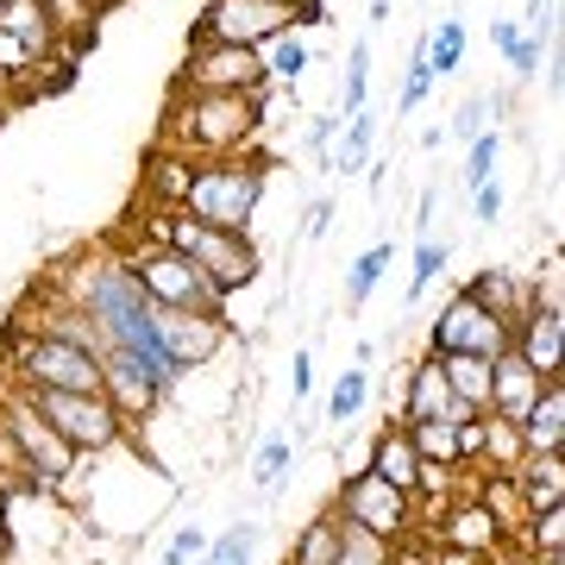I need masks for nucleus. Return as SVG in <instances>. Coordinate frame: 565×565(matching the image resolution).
Listing matches in <instances>:
<instances>
[{
	"instance_id": "obj_44",
	"label": "nucleus",
	"mask_w": 565,
	"mask_h": 565,
	"mask_svg": "<svg viewBox=\"0 0 565 565\" xmlns=\"http://www.w3.org/2000/svg\"><path fill=\"white\" fill-rule=\"evenodd\" d=\"M327 226H333V202H315V207H308V226H302V233H308V239H321Z\"/></svg>"
},
{
	"instance_id": "obj_5",
	"label": "nucleus",
	"mask_w": 565,
	"mask_h": 565,
	"mask_svg": "<svg viewBox=\"0 0 565 565\" xmlns=\"http://www.w3.org/2000/svg\"><path fill=\"white\" fill-rule=\"evenodd\" d=\"M120 258H126V270L139 277V289H145V302L151 308H177V315H226L221 289L182 258V252H170L163 239H139L132 252H120Z\"/></svg>"
},
{
	"instance_id": "obj_24",
	"label": "nucleus",
	"mask_w": 565,
	"mask_h": 565,
	"mask_svg": "<svg viewBox=\"0 0 565 565\" xmlns=\"http://www.w3.org/2000/svg\"><path fill=\"white\" fill-rule=\"evenodd\" d=\"M440 377L465 408H490V359H440Z\"/></svg>"
},
{
	"instance_id": "obj_23",
	"label": "nucleus",
	"mask_w": 565,
	"mask_h": 565,
	"mask_svg": "<svg viewBox=\"0 0 565 565\" xmlns=\"http://www.w3.org/2000/svg\"><path fill=\"white\" fill-rule=\"evenodd\" d=\"M396 264V245L390 239H377L371 252H359V258L345 264V282H340V296H345V308H364L371 302V289L384 282V270Z\"/></svg>"
},
{
	"instance_id": "obj_28",
	"label": "nucleus",
	"mask_w": 565,
	"mask_h": 565,
	"mask_svg": "<svg viewBox=\"0 0 565 565\" xmlns=\"http://www.w3.org/2000/svg\"><path fill=\"white\" fill-rule=\"evenodd\" d=\"M371 107V39H359L345 51V76H340V120Z\"/></svg>"
},
{
	"instance_id": "obj_50",
	"label": "nucleus",
	"mask_w": 565,
	"mask_h": 565,
	"mask_svg": "<svg viewBox=\"0 0 565 565\" xmlns=\"http://www.w3.org/2000/svg\"><path fill=\"white\" fill-rule=\"evenodd\" d=\"M534 565H546V559H534Z\"/></svg>"
},
{
	"instance_id": "obj_19",
	"label": "nucleus",
	"mask_w": 565,
	"mask_h": 565,
	"mask_svg": "<svg viewBox=\"0 0 565 565\" xmlns=\"http://www.w3.org/2000/svg\"><path fill=\"white\" fill-rule=\"evenodd\" d=\"M515 490H522L527 515L559 509L565 503V459H559V452H527V459L515 465Z\"/></svg>"
},
{
	"instance_id": "obj_15",
	"label": "nucleus",
	"mask_w": 565,
	"mask_h": 565,
	"mask_svg": "<svg viewBox=\"0 0 565 565\" xmlns=\"http://www.w3.org/2000/svg\"><path fill=\"white\" fill-rule=\"evenodd\" d=\"M359 471H371V478H384L390 490H403V497H415L422 503V478H427V465L415 459V446H408L403 427H384L377 440H371V452H364Z\"/></svg>"
},
{
	"instance_id": "obj_46",
	"label": "nucleus",
	"mask_w": 565,
	"mask_h": 565,
	"mask_svg": "<svg viewBox=\"0 0 565 565\" xmlns=\"http://www.w3.org/2000/svg\"><path fill=\"white\" fill-rule=\"evenodd\" d=\"M515 39H522V25H515V20H497V25H490V44H497V51H509Z\"/></svg>"
},
{
	"instance_id": "obj_8",
	"label": "nucleus",
	"mask_w": 565,
	"mask_h": 565,
	"mask_svg": "<svg viewBox=\"0 0 565 565\" xmlns=\"http://www.w3.org/2000/svg\"><path fill=\"white\" fill-rule=\"evenodd\" d=\"M509 340H515V327L490 315L471 289H459V296H446L440 321L427 333V352L434 359H497V352H509Z\"/></svg>"
},
{
	"instance_id": "obj_22",
	"label": "nucleus",
	"mask_w": 565,
	"mask_h": 565,
	"mask_svg": "<svg viewBox=\"0 0 565 565\" xmlns=\"http://www.w3.org/2000/svg\"><path fill=\"white\" fill-rule=\"evenodd\" d=\"M371 145H377V114H371V107H359V114H345L340 145L327 151V170H340V177H359L364 163H371Z\"/></svg>"
},
{
	"instance_id": "obj_14",
	"label": "nucleus",
	"mask_w": 565,
	"mask_h": 565,
	"mask_svg": "<svg viewBox=\"0 0 565 565\" xmlns=\"http://www.w3.org/2000/svg\"><path fill=\"white\" fill-rule=\"evenodd\" d=\"M515 359L541 377V384H559L565 377V315L553 308H527L522 321H515Z\"/></svg>"
},
{
	"instance_id": "obj_31",
	"label": "nucleus",
	"mask_w": 565,
	"mask_h": 565,
	"mask_svg": "<svg viewBox=\"0 0 565 565\" xmlns=\"http://www.w3.org/2000/svg\"><path fill=\"white\" fill-rule=\"evenodd\" d=\"M289 465H296V440H289V434H270V440L258 446V459H252V484L277 490L282 478H289Z\"/></svg>"
},
{
	"instance_id": "obj_43",
	"label": "nucleus",
	"mask_w": 565,
	"mask_h": 565,
	"mask_svg": "<svg viewBox=\"0 0 565 565\" xmlns=\"http://www.w3.org/2000/svg\"><path fill=\"white\" fill-rule=\"evenodd\" d=\"M522 32H534V39H553V0H527V25Z\"/></svg>"
},
{
	"instance_id": "obj_4",
	"label": "nucleus",
	"mask_w": 565,
	"mask_h": 565,
	"mask_svg": "<svg viewBox=\"0 0 565 565\" xmlns=\"http://www.w3.org/2000/svg\"><path fill=\"white\" fill-rule=\"evenodd\" d=\"M0 364L13 390H95L102 396V359L82 352V345L57 340V333H39V327H7L0 333Z\"/></svg>"
},
{
	"instance_id": "obj_36",
	"label": "nucleus",
	"mask_w": 565,
	"mask_h": 565,
	"mask_svg": "<svg viewBox=\"0 0 565 565\" xmlns=\"http://www.w3.org/2000/svg\"><path fill=\"white\" fill-rule=\"evenodd\" d=\"M0 88H39V57L7 32H0Z\"/></svg>"
},
{
	"instance_id": "obj_34",
	"label": "nucleus",
	"mask_w": 565,
	"mask_h": 565,
	"mask_svg": "<svg viewBox=\"0 0 565 565\" xmlns=\"http://www.w3.org/2000/svg\"><path fill=\"white\" fill-rule=\"evenodd\" d=\"M497 163H503V132H497V126H490V132H478V139H471V151H465V189H484L490 177H497Z\"/></svg>"
},
{
	"instance_id": "obj_7",
	"label": "nucleus",
	"mask_w": 565,
	"mask_h": 565,
	"mask_svg": "<svg viewBox=\"0 0 565 565\" xmlns=\"http://www.w3.org/2000/svg\"><path fill=\"white\" fill-rule=\"evenodd\" d=\"M20 396L39 408L51 427H57L63 440L76 446L82 459L114 452V446L126 440V422L114 415V403H107V396H95V390H20Z\"/></svg>"
},
{
	"instance_id": "obj_9",
	"label": "nucleus",
	"mask_w": 565,
	"mask_h": 565,
	"mask_svg": "<svg viewBox=\"0 0 565 565\" xmlns=\"http://www.w3.org/2000/svg\"><path fill=\"white\" fill-rule=\"evenodd\" d=\"M177 88H195V95H264V57L245 51V44H221V39H189V57H182Z\"/></svg>"
},
{
	"instance_id": "obj_16",
	"label": "nucleus",
	"mask_w": 565,
	"mask_h": 565,
	"mask_svg": "<svg viewBox=\"0 0 565 565\" xmlns=\"http://www.w3.org/2000/svg\"><path fill=\"white\" fill-rule=\"evenodd\" d=\"M541 377H534V371H527L522 359H515V345H509V352H497V359H490V408L484 415H503V422H522L527 408H534V396H541Z\"/></svg>"
},
{
	"instance_id": "obj_3",
	"label": "nucleus",
	"mask_w": 565,
	"mask_h": 565,
	"mask_svg": "<svg viewBox=\"0 0 565 565\" xmlns=\"http://www.w3.org/2000/svg\"><path fill=\"white\" fill-rule=\"evenodd\" d=\"M264 202V158H214V163H189V177L177 189V207L189 221L226 226L245 233L252 214Z\"/></svg>"
},
{
	"instance_id": "obj_12",
	"label": "nucleus",
	"mask_w": 565,
	"mask_h": 565,
	"mask_svg": "<svg viewBox=\"0 0 565 565\" xmlns=\"http://www.w3.org/2000/svg\"><path fill=\"white\" fill-rule=\"evenodd\" d=\"M151 333H158L163 359L177 364L182 377L214 364L233 345V321L226 315H177V308H151Z\"/></svg>"
},
{
	"instance_id": "obj_13",
	"label": "nucleus",
	"mask_w": 565,
	"mask_h": 565,
	"mask_svg": "<svg viewBox=\"0 0 565 565\" xmlns=\"http://www.w3.org/2000/svg\"><path fill=\"white\" fill-rule=\"evenodd\" d=\"M102 396L114 403V415H120L126 427L151 422V415H158V408L170 403V390L151 384L139 364L126 359V352H102Z\"/></svg>"
},
{
	"instance_id": "obj_45",
	"label": "nucleus",
	"mask_w": 565,
	"mask_h": 565,
	"mask_svg": "<svg viewBox=\"0 0 565 565\" xmlns=\"http://www.w3.org/2000/svg\"><path fill=\"white\" fill-rule=\"evenodd\" d=\"M289 377H296V396H308V390H315V359L296 352V371H289Z\"/></svg>"
},
{
	"instance_id": "obj_40",
	"label": "nucleus",
	"mask_w": 565,
	"mask_h": 565,
	"mask_svg": "<svg viewBox=\"0 0 565 565\" xmlns=\"http://www.w3.org/2000/svg\"><path fill=\"white\" fill-rule=\"evenodd\" d=\"M44 13H51V25L57 32H82V25L95 20V0H39Z\"/></svg>"
},
{
	"instance_id": "obj_37",
	"label": "nucleus",
	"mask_w": 565,
	"mask_h": 565,
	"mask_svg": "<svg viewBox=\"0 0 565 565\" xmlns=\"http://www.w3.org/2000/svg\"><path fill=\"white\" fill-rule=\"evenodd\" d=\"M434 95V70H427V32L415 39V51H408V76H403V95H396V107L403 114H415V107Z\"/></svg>"
},
{
	"instance_id": "obj_30",
	"label": "nucleus",
	"mask_w": 565,
	"mask_h": 565,
	"mask_svg": "<svg viewBox=\"0 0 565 565\" xmlns=\"http://www.w3.org/2000/svg\"><path fill=\"white\" fill-rule=\"evenodd\" d=\"M252 553H258V522L245 515V522L226 527L221 541H207V553L195 565H252Z\"/></svg>"
},
{
	"instance_id": "obj_2",
	"label": "nucleus",
	"mask_w": 565,
	"mask_h": 565,
	"mask_svg": "<svg viewBox=\"0 0 565 565\" xmlns=\"http://www.w3.org/2000/svg\"><path fill=\"white\" fill-rule=\"evenodd\" d=\"M151 239H163L170 252H182V258L221 289L226 302L239 296L245 282H258V245H252V233H226V226L189 221L182 207H163L158 226H151Z\"/></svg>"
},
{
	"instance_id": "obj_26",
	"label": "nucleus",
	"mask_w": 565,
	"mask_h": 565,
	"mask_svg": "<svg viewBox=\"0 0 565 565\" xmlns=\"http://www.w3.org/2000/svg\"><path fill=\"white\" fill-rule=\"evenodd\" d=\"M364 403H371V371H364V364H345L340 384H333V396H327V422H333V427L359 422Z\"/></svg>"
},
{
	"instance_id": "obj_25",
	"label": "nucleus",
	"mask_w": 565,
	"mask_h": 565,
	"mask_svg": "<svg viewBox=\"0 0 565 565\" xmlns=\"http://www.w3.org/2000/svg\"><path fill=\"white\" fill-rule=\"evenodd\" d=\"M258 57H264V82H302L308 63H315V57H308V39H302V32H282V39H270Z\"/></svg>"
},
{
	"instance_id": "obj_29",
	"label": "nucleus",
	"mask_w": 565,
	"mask_h": 565,
	"mask_svg": "<svg viewBox=\"0 0 565 565\" xmlns=\"http://www.w3.org/2000/svg\"><path fill=\"white\" fill-rule=\"evenodd\" d=\"M522 534H527V553H534V559L559 565L565 559V503L559 509H541V515H527Z\"/></svg>"
},
{
	"instance_id": "obj_21",
	"label": "nucleus",
	"mask_w": 565,
	"mask_h": 565,
	"mask_svg": "<svg viewBox=\"0 0 565 565\" xmlns=\"http://www.w3.org/2000/svg\"><path fill=\"white\" fill-rule=\"evenodd\" d=\"M515 434H522L527 452H559V440H565V384H546L541 396H534V408L515 422Z\"/></svg>"
},
{
	"instance_id": "obj_38",
	"label": "nucleus",
	"mask_w": 565,
	"mask_h": 565,
	"mask_svg": "<svg viewBox=\"0 0 565 565\" xmlns=\"http://www.w3.org/2000/svg\"><path fill=\"white\" fill-rule=\"evenodd\" d=\"M484 509H490V522H497V527H522L527 522L515 478H490V484H484Z\"/></svg>"
},
{
	"instance_id": "obj_11",
	"label": "nucleus",
	"mask_w": 565,
	"mask_h": 565,
	"mask_svg": "<svg viewBox=\"0 0 565 565\" xmlns=\"http://www.w3.org/2000/svg\"><path fill=\"white\" fill-rule=\"evenodd\" d=\"M333 515L352 522V527H364V534H377V541H390V546L415 534V497L390 490L384 478H371V471H352V478H345Z\"/></svg>"
},
{
	"instance_id": "obj_39",
	"label": "nucleus",
	"mask_w": 565,
	"mask_h": 565,
	"mask_svg": "<svg viewBox=\"0 0 565 565\" xmlns=\"http://www.w3.org/2000/svg\"><path fill=\"white\" fill-rule=\"evenodd\" d=\"M497 107H509V95H497V102H484V95H471V102H465L459 114H452V126H446V132H459V139L471 145L478 132H490V120H497Z\"/></svg>"
},
{
	"instance_id": "obj_41",
	"label": "nucleus",
	"mask_w": 565,
	"mask_h": 565,
	"mask_svg": "<svg viewBox=\"0 0 565 565\" xmlns=\"http://www.w3.org/2000/svg\"><path fill=\"white\" fill-rule=\"evenodd\" d=\"M541 51H546V39H534V32H522V39L509 44L503 57H509V70H515V76H534V70H541Z\"/></svg>"
},
{
	"instance_id": "obj_51",
	"label": "nucleus",
	"mask_w": 565,
	"mask_h": 565,
	"mask_svg": "<svg viewBox=\"0 0 565 565\" xmlns=\"http://www.w3.org/2000/svg\"><path fill=\"white\" fill-rule=\"evenodd\" d=\"M0 565H7V559H0Z\"/></svg>"
},
{
	"instance_id": "obj_27",
	"label": "nucleus",
	"mask_w": 565,
	"mask_h": 565,
	"mask_svg": "<svg viewBox=\"0 0 565 565\" xmlns=\"http://www.w3.org/2000/svg\"><path fill=\"white\" fill-rule=\"evenodd\" d=\"M333 553H340V522H333V509H327V515H315V522L296 534L289 565H333Z\"/></svg>"
},
{
	"instance_id": "obj_33",
	"label": "nucleus",
	"mask_w": 565,
	"mask_h": 565,
	"mask_svg": "<svg viewBox=\"0 0 565 565\" xmlns=\"http://www.w3.org/2000/svg\"><path fill=\"white\" fill-rule=\"evenodd\" d=\"M333 522H340V515H333ZM333 565H390V541L340 522V553H333Z\"/></svg>"
},
{
	"instance_id": "obj_20",
	"label": "nucleus",
	"mask_w": 565,
	"mask_h": 565,
	"mask_svg": "<svg viewBox=\"0 0 565 565\" xmlns=\"http://www.w3.org/2000/svg\"><path fill=\"white\" fill-rule=\"evenodd\" d=\"M446 408H452V390H446V377H440V359L427 352V359L408 364L403 422H446Z\"/></svg>"
},
{
	"instance_id": "obj_35",
	"label": "nucleus",
	"mask_w": 565,
	"mask_h": 565,
	"mask_svg": "<svg viewBox=\"0 0 565 565\" xmlns=\"http://www.w3.org/2000/svg\"><path fill=\"white\" fill-rule=\"evenodd\" d=\"M446 258H452V245L434 239V233H427V239L415 245V277H408V302H422L427 289H434V277L446 270Z\"/></svg>"
},
{
	"instance_id": "obj_17",
	"label": "nucleus",
	"mask_w": 565,
	"mask_h": 565,
	"mask_svg": "<svg viewBox=\"0 0 565 565\" xmlns=\"http://www.w3.org/2000/svg\"><path fill=\"white\" fill-rule=\"evenodd\" d=\"M0 32H7V39H20L39 63H51L63 51V44H57L63 32L51 25V13H44L39 0H0Z\"/></svg>"
},
{
	"instance_id": "obj_47",
	"label": "nucleus",
	"mask_w": 565,
	"mask_h": 565,
	"mask_svg": "<svg viewBox=\"0 0 565 565\" xmlns=\"http://www.w3.org/2000/svg\"><path fill=\"white\" fill-rule=\"evenodd\" d=\"M13 553V527H7V497H0V559Z\"/></svg>"
},
{
	"instance_id": "obj_1",
	"label": "nucleus",
	"mask_w": 565,
	"mask_h": 565,
	"mask_svg": "<svg viewBox=\"0 0 565 565\" xmlns=\"http://www.w3.org/2000/svg\"><path fill=\"white\" fill-rule=\"evenodd\" d=\"M264 95H195V88H177L170 114H163V145H177L189 163L252 158V145L264 132Z\"/></svg>"
},
{
	"instance_id": "obj_48",
	"label": "nucleus",
	"mask_w": 565,
	"mask_h": 565,
	"mask_svg": "<svg viewBox=\"0 0 565 565\" xmlns=\"http://www.w3.org/2000/svg\"><path fill=\"white\" fill-rule=\"evenodd\" d=\"M440 565H478V559H465V553H440Z\"/></svg>"
},
{
	"instance_id": "obj_32",
	"label": "nucleus",
	"mask_w": 565,
	"mask_h": 565,
	"mask_svg": "<svg viewBox=\"0 0 565 565\" xmlns=\"http://www.w3.org/2000/svg\"><path fill=\"white\" fill-rule=\"evenodd\" d=\"M465 25L459 20H446V25H434V32H427V70H434V76H452V70H459L465 63Z\"/></svg>"
},
{
	"instance_id": "obj_6",
	"label": "nucleus",
	"mask_w": 565,
	"mask_h": 565,
	"mask_svg": "<svg viewBox=\"0 0 565 565\" xmlns=\"http://www.w3.org/2000/svg\"><path fill=\"white\" fill-rule=\"evenodd\" d=\"M0 427H7V440L20 446L32 490H57V484H70V478H76L82 452H76L70 440H63V434H57L51 422H44L39 408L25 403L20 390H7V396H0Z\"/></svg>"
},
{
	"instance_id": "obj_49",
	"label": "nucleus",
	"mask_w": 565,
	"mask_h": 565,
	"mask_svg": "<svg viewBox=\"0 0 565 565\" xmlns=\"http://www.w3.org/2000/svg\"><path fill=\"white\" fill-rule=\"evenodd\" d=\"M289 7H302V0H289Z\"/></svg>"
},
{
	"instance_id": "obj_18",
	"label": "nucleus",
	"mask_w": 565,
	"mask_h": 565,
	"mask_svg": "<svg viewBox=\"0 0 565 565\" xmlns=\"http://www.w3.org/2000/svg\"><path fill=\"white\" fill-rule=\"evenodd\" d=\"M440 541H446V553H465V559H490V553H497V541H503V527L490 522V509H484V503H459L452 515H446Z\"/></svg>"
},
{
	"instance_id": "obj_10",
	"label": "nucleus",
	"mask_w": 565,
	"mask_h": 565,
	"mask_svg": "<svg viewBox=\"0 0 565 565\" xmlns=\"http://www.w3.org/2000/svg\"><path fill=\"white\" fill-rule=\"evenodd\" d=\"M282 32H296V7H289V0H207L189 39H221V44L264 51V44L282 39Z\"/></svg>"
},
{
	"instance_id": "obj_42",
	"label": "nucleus",
	"mask_w": 565,
	"mask_h": 565,
	"mask_svg": "<svg viewBox=\"0 0 565 565\" xmlns=\"http://www.w3.org/2000/svg\"><path fill=\"white\" fill-rule=\"evenodd\" d=\"M471 214H478V221H497V214H503V182H497V177H490L484 182V189H471Z\"/></svg>"
}]
</instances>
